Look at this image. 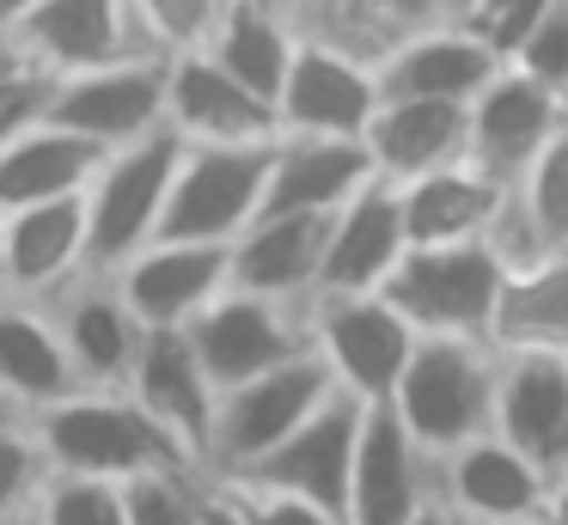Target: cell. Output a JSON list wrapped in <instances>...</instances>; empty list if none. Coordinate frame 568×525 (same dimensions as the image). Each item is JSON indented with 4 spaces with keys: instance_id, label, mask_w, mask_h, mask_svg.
<instances>
[{
    "instance_id": "obj_3",
    "label": "cell",
    "mask_w": 568,
    "mask_h": 525,
    "mask_svg": "<svg viewBox=\"0 0 568 525\" xmlns=\"http://www.w3.org/2000/svg\"><path fill=\"white\" fill-rule=\"evenodd\" d=\"M501 287H507V269L489 251V239H453V244H409L379 293L409 317L416 336L489 342L495 312H501Z\"/></svg>"
},
{
    "instance_id": "obj_28",
    "label": "cell",
    "mask_w": 568,
    "mask_h": 525,
    "mask_svg": "<svg viewBox=\"0 0 568 525\" xmlns=\"http://www.w3.org/2000/svg\"><path fill=\"white\" fill-rule=\"evenodd\" d=\"M111 147L87 141V134L62 129V122L38 117L31 129H19L0 147V214L31 202H62V195H87V183L99 178Z\"/></svg>"
},
{
    "instance_id": "obj_46",
    "label": "cell",
    "mask_w": 568,
    "mask_h": 525,
    "mask_svg": "<svg viewBox=\"0 0 568 525\" xmlns=\"http://www.w3.org/2000/svg\"><path fill=\"white\" fill-rule=\"evenodd\" d=\"M7 422H19V410H13L7 397H0V427H7Z\"/></svg>"
},
{
    "instance_id": "obj_35",
    "label": "cell",
    "mask_w": 568,
    "mask_h": 525,
    "mask_svg": "<svg viewBox=\"0 0 568 525\" xmlns=\"http://www.w3.org/2000/svg\"><path fill=\"white\" fill-rule=\"evenodd\" d=\"M31 525H135L129 519V483H99V476H50Z\"/></svg>"
},
{
    "instance_id": "obj_50",
    "label": "cell",
    "mask_w": 568,
    "mask_h": 525,
    "mask_svg": "<svg viewBox=\"0 0 568 525\" xmlns=\"http://www.w3.org/2000/svg\"><path fill=\"white\" fill-rule=\"evenodd\" d=\"M562 104H568V85H562Z\"/></svg>"
},
{
    "instance_id": "obj_33",
    "label": "cell",
    "mask_w": 568,
    "mask_h": 525,
    "mask_svg": "<svg viewBox=\"0 0 568 525\" xmlns=\"http://www.w3.org/2000/svg\"><path fill=\"white\" fill-rule=\"evenodd\" d=\"M50 476H55V464H50V452H43L31 415L0 427V525H31Z\"/></svg>"
},
{
    "instance_id": "obj_49",
    "label": "cell",
    "mask_w": 568,
    "mask_h": 525,
    "mask_svg": "<svg viewBox=\"0 0 568 525\" xmlns=\"http://www.w3.org/2000/svg\"><path fill=\"white\" fill-rule=\"evenodd\" d=\"M0 300H7V275H0Z\"/></svg>"
},
{
    "instance_id": "obj_1",
    "label": "cell",
    "mask_w": 568,
    "mask_h": 525,
    "mask_svg": "<svg viewBox=\"0 0 568 525\" xmlns=\"http://www.w3.org/2000/svg\"><path fill=\"white\" fill-rule=\"evenodd\" d=\"M50 464L62 476H99V483H141L160 471H196L172 434L135 403L129 385H80L62 403L31 415Z\"/></svg>"
},
{
    "instance_id": "obj_32",
    "label": "cell",
    "mask_w": 568,
    "mask_h": 525,
    "mask_svg": "<svg viewBox=\"0 0 568 525\" xmlns=\"http://www.w3.org/2000/svg\"><path fill=\"white\" fill-rule=\"evenodd\" d=\"M453 19H470V0H343L324 37H336L355 55L379 61L392 43H404L416 31H434V24H453Z\"/></svg>"
},
{
    "instance_id": "obj_15",
    "label": "cell",
    "mask_w": 568,
    "mask_h": 525,
    "mask_svg": "<svg viewBox=\"0 0 568 525\" xmlns=\"http://www.w3.org/2000/svg\"><path fill=\"white\" fill-rule=\"evenodd\" d=\"M135 403L184 446V458L196 471H209V446H214V410H221V385L209 378L190 330H148L129 373Z\"/></svg>"
},
{
    "instance_id": "obj_14",
    "label": "cell",
    "mask_w": 568,
    "mask_h": 525,
    "mask_svg": "<svg viewBox=\"0 0 568 525\" xmlns=\"http://www.w3.org/2000/svg\"><path fill=\"white\" fill-rule=\"evenodd\" d=\"M568 129L562 92H550L544 80L519 73L507 61L477 98H470V165L489 171L495 183H519L526 165Z\"/></svg>"
},
{
    "instance_id": "obj_37",
    "label": "cell",
    "mask_w": 568,
    "mask_h": 525,
    "mask_svg": "<svg viewBox=\"0 0 568 525\" xmlns=\"http://www.w3.org/2000/svg\"><path fill=\"white\" fill-rule=\"evenodd\" d=\"M196 476L202 471H160V476L129 483V519L135 525H202Z\"/></svg>"
},
{
    "instance_id": "obj_45",
    "label": "cell",
    "mask_w": 568,
    "mask_h": 525,
    "mask_svg": "<svg viewBox=\"0 0 568 525\" xmlns=\"http://www.w3.org/2000/svg\"><path fill=\"white\" fill-rule=\"evenodd\" d=\"M409 525H465V519H458V513H446L440 501H428V507H422V513H416V519H409Z\"/></svg>"
},
{
    "instance_id": "obj_44",
    "label": "cell",
    "mask_w": 568,
    "mask_h": 525,
    "mask_svg": "<svg viewBox=\"0 0 568 525\" xmlns=\"http://www.w3.org/2000/svg\"><path fill=\"white\" fill-rule=\"evenodd\" d=\"M31 7H43V0H0V31H13V24L26 19Z\"/></svg>"
},
{
    "instance_id": "obj_34",
    "label": "cell",
    "mask_w": 568,
    "mask_h": 525,
    "mask_svg": "<svg viewBox=\"0 0 568 525\" xmlns=\"http://www.w3.org/2000/svg\"><path fill=\"white\" fill-rule=\"evenodd\" d=\"M507 190H514V202L526 208V220L538 226V239L562 256L568 251V129L556 134V141L526 165V178L507 183Z\"/></svg>"
},
{
    "instance_id": "obj_24",
    "label": "cell",
    "mask_w": 568,
    "mask_h": 525,
    "mask_svg": "<svg viewBox=\"0 0 568 525\" xmlns=\"http://www.w3.org/2000/svg\"><path fill=\"white\" fill-rule=\"evenodd\" d=\"M361 141H367L373 178L416 183L440 165L470 159V104H446V98H379V110H373Z\"/></svg>"
},
{
    "instance_id": "obj_26",
    "label": "cell",
    "mask_w": 568,
    "mask_h": 525,
    "mask_svg": "<svg viewBox=\"0 0 568 525\" xmlns=\"http://www.w3.org/2000/svg\"><path fill=\"white\" fill-rule=\"evenodd\" d=\"M80 391V373L68 361V342L55 330V312L43 300L7 293L0 300V397L19 415H38Z\"/></svg>"
},
{
    "instance_id": "obj_11",
    "label": "cell",
    "mask_w": 568,
    "mask_h": 525,
    "mask_svg": "<svg viewBox=\"0 0 568 525\" xmlns=\"http://www.w3.org/2000/svg\"><path fill=\"white\" fill-rule=\"evenodd\" d=\"M165 61L172 55L141 49V55L104 61V68H87V73H62V80H50V110L43 117L99 147L141 141V134L165 129Z\"/></svg>"
},
{
    "instance_id": "obj_39",
    "label": "cell",
    "mask_w": 568,
    "mask_h": 525,
    "mask_svg": "<svg viewBox=\"0 0 568 525\" xmlns=\"http://www.w3.org/2000/svg\"><path fill=\"white\" fill-rule=\"evenodd\" d=\"M514 68L531 73V80H544L550 92L568 85V0H556V7L544 12V24L526 37V49L514 55Z\"/></svg>"
},
{
    "instance_id": "obj_38",
    "label": "cell",
    "mask_w": 568,
    "mask_h": 525,
    "mask_svg": "<svg viewBox=\"0 0 568 525\" xmlns=\"http://www.w3.org/2000/svg\"><path fill=\"white\" fill-rule=\"evenodd\" d=\"M221 488L239 501L245 525H343L336 513H324L318 501H300L287 488H263V483H245V476H221Z\"/></svg>"
},
{
    "instance_id": "obj_48",
    "label": "cell",
    "mask_w": 568,
    "mask_h": 525,
    "mask_svg": "<svg viewBox=\"0 0 568 525\" xmlns=\"http://www.w3.org/2000/svg\"><path fill=\"white\" fill-rule=\"evenodd\" d=\"M477 7H489V0H470V12H477Z\"/></svg>"
},
{
    "instance_id": "obj_2",
    "label": "cell",
    "mask_w": 568,
    "mask_h": 525,
    "mask_svg": "<svg viewBox=\"0 0 568 525\" xmlns=\"http://www.w3.org/2000/svg\"><path fill=\"white\" fill-rule=\"evenodd\" d=\"M495 385H501V349L483 336H416L397 391L385 410L409 427L428 458L470 446L495 427Z\"/></svg>"
},
{
    "instance_id": "obj_20",
    "label": "cell",
    "mask_w": 568,
    "mask_h": 525,
    "mask_svg": "<svg viewBox=\"0 0 568 525\" xmlns=\"http://www.w3.org/2000/svg\"><path fill=\"white\" fill-rule=\"evenodd\" d=\"M495 434L526 452L568 495V361L562 354H501Z\"/></svg>"
},
{
    "instance_id": "obj_22",
    "label": "cell",
    "mask_w": 568,
    "mask_h": 525,
    "mask_svg": "<svg viewBox=\"0 0 568 525\" xmlns=\"http://www.w3.org/2000/svg\"><path fill=\"white\" fill-rule=\"evenodd\" d=\"M501 68L507 61L495 55L489 37H483L470 19L416 31V37L392 43L379 61H373L385 98H446V104H470Z\"/></svg>"
},
{
    "instance_id": "obj_31",
    "label": "cell",
    "mask_w": 568,
    "mask_h": 525,
    "mask_svg": "<svg viewBox=\"0 0 568 525\" xmlns=\"http://www.w3.org/2000/svg\"><path fill=\"white\" fill-rule=\"evenodd\" d=\"M489 342L501 354H562L568 361V251L507 275Z\"/></svg>"
},
{
    "instance_id": "obj_19",
    "label": "cell",
    "mask_w": 568,
    "mask_h": 525,
    "mask_svg": "<svg viewBox=\"0 0 568 525\" xmlns=\"http://www.w3.org/2000/svg\"><path fill=\"white\" fill-rule=\"evenodd\" d=\"M55 312V330L68 342V361H74L80 385H129L135 373V354L148 342V324L135 317V305L123 300L116 275H74L62 293L43 300Z\"/></svg>"
},
{
    "instance_id": "obj_25",
    "label": "cell",
    "mask_w": 568,
    "mask_h": 525,
    "mask_svg": "<svg viewBox=\"0 0 568 525\" xmlns=\"http://www.w3.org/2000/svg\"><path fill=\"white\" fill-rule=\"evenodd\" d=\"M324 244H331V214H257L233 239V287L312 305Z\"/></svg>"
},
{
    "instance_id": "obj_43",
    "label": "cell",
    "mask_w": 568,
    "mask_h": 525,
    "mask_svg": "<svg viewBox=\"0 0 568 525\" xmlns=\"http://www.w3.org/2000/svg\"><path fill=\"white\" fill-rule=\"evenodd\" d=\"M13 68H31L26 49L13 43V31H0V73H13Z\"/></svg>"
},
{
    "instance_id": "obj_8",
    "label": "cell",
    "mask_w": 568,
    "mask_h": 525,
    "mask_svg": "<svg viewBox=\"0 0 568 525\" xmlns=\"http://www.w3.org/2000/svg\"><path fill=\"white\" fill-rule=\"evenodd\" d=\"M434 501L465 525H531L568 513V495L501 434H477L470 446L434 458Z\"/></svg>"
},
{
    "instance_id": "obj_12",
    "label": "cell",
    "mask_w": 568,
    "mask_h": 525,
    "mask_svg": "<svg viewBox=\"0 0 568 525\" xmlns=\"http://www.w3.org/2000/svg\"><path fill=\"white\" fill-rule=\"evenodd\" d=\"M165 122L196 147H270L282 141V117L239 73H226L209 49H178L165 61Z\"/></svg>"
},
{
    "instance_id": "obj_17",
    "label": "cell",
    "mask_w": 568,
    "mask_h": 525,
    "mask_svg": "<svg viewBox=\"0 0 568 525\" xmlns=\"http://www.w3.org/2000/svg\"><path fill=\"white\" fill-rule=\"evenodd\" d=\"M428 501H434V458L409 440V427L385 403H367L343 525H409Z\"/></svg>"
},
{
    "instance_id": "obj_18",
    "label": "cell",
    "mask_w": 568,
    "mask_h": 525,
    "mask_svg": "<svg viewBox=\"0 0 568 525\" xmlns=\"http://www.w3.org/2000/svg\"><path fill=\"white\" fill-rule=\"evenodd\" d=\"M13 43L26 49V61L50 80L62 73H87L104 61H123L153 49L141 37V19L129 0H43L13 24Z\"/></svg>"
},
{
    "instance_id": "obj_10",
    "label": "cell",
    "mask_w": 568,
    "mask_h": 525,
    "mask_svg": "<svg viewBox=\"0 0 568 525\" xmlns=\"http://www.w3.org/2000/svg\"><path fill=\"white\" fill-rule=\"evenodd\" d=\"M379 73L367 55L324 31H306L287 61V80L275 92V117L282 134H336V141H361L379 110Z\"/></svg>"
},
{
    "instance_id": "obj_5",
    "label": "cell",
    "mask_w": 568,
    "mask_h": 525,
    "mask_svg": "<svg viewBox=\"0 0 568 525\" xmlns=\"http://www.w3.org/2000/svg\"><path fill=\"white\" fill-rule=\"evenodd\" d=\"M331 397H336V378H331V366L318 361V349H306V354H294V361L270 366V373L245 378V385L221 391L209 476L251 471L263 452H275L300 422H312Z\"/></svg>"
},
{
    "instance_id": "obj_41",
    "label": "cell",
    "mask_w": 568,
    "mask_h": 525,
    "mask_svg": "<svg viewBox=\"0 0 568 525\" xmlns=\"http://www.w3.org/2000/svg\"><path fill=\"white\" fill-rule=\"evenodd\" d=\"M43 110H50V73H38V68L0 73V147L13 141L19 129H31Z\"/></svg>"
},
{
    "instance_id": "obj_51",
    "label": "cell",
    "mask_w": 568,
    "mask_h": 525,
    "mask_svg": "<svg viewBox=\"0 0 568 525\" xmlns=\"http://www.w3.org/2000/svg\"><path fill=\"white\" fill-rule=\"evenodd\" d=\"M562 525H568V519H562Z\"/></svg>"
},
{
    "instance_id": "obj_30",
    "label": "cell",
    "mask_w": 568,
    "mask_h": 525,
    "mask_svg": "<svg viewBox=\"0 0 568 525\" xmlns=\"http://www.w3.org/2000/svg\"><path fill=\"white\" fill-rule=\"evenodd\" d=\"M300 37H306V31H300L275 0H226L221 24L209 31V43H202V49H209L226 73H239L257 98H270V104H275Z\"/></svg>"
},
{
    "instance_id": "obj_36",
    "label": "cell",
    "mask_w": 568,
    "mask_h": 525,
    "mask_svg": "<svg viewBox=\"0 0 568 525\" xmlns=\"http://www.w3.org/2000/svg\"><path fill=\"white\" fill-rule=\"evenodd\" d=\"M141 19V37H148L160 55H178V49H202L209 31L221 24L226 0H129Z\"/></svg>"
},
{
    "instance_id": "obj_7",
    "label": "cell",
    "mask_w": 568,
    "mask_h": 525,
    "mask_svg": "<svg viewBox=\"0 0 568 525\" xmlns=\"http://www.w3.org/2000/svg\"><path fill=\"white\" fill-rule=\"evenodd\" d=\"M312 349L331 366L336 391H348L355 403H385L416 354V330L385 293H318Z\"/></svg>"
},
{
    "instance_id": "obj_16",
    "label": "cell",
    "mask_w": 568,
    "mask_h": 525,
    "mask_svg": "<svg viewBox=\"0 0 568 525\" xmlns=\"http://www.w3.org/2000/svg\"><path fill=\"white\" fill-rule=\"evenodd\" d=\"M361 415H367V403H355L348 391H336V397L324 403L312 422H300L275 452H263L251 471H233V476L263 483V488H287V495H300V501H318L324 513H336V519H343L348 476H355Z\"/></svg>"
},
{
    "instance_id": "obj_9",
    "label": "cell",
    "mask_w": 568,
    "mask_h": 525,
    "mask_svg": "<svg viewBox=\"0 0 568 525\" xmlns=\"http://www.w3.org/2000/svg\"><path fill=\"white\" fill-rule=\"evenodd\" d=\"M190 342H196L214 385L233 391L245 378H257V373H270V366L312 349V305L270 300V293H251V287H226L190 324Z\"/></svg>"
},
{
    "instance_id": "obj_23",
    "label": "cell",
    "mask_w": 568,
    "mask_h": 525,
    "mask_svg": "<svg viewBox=\"0 0 568 525\" xmlns=\"http://www.w3.org/2000/svg\"><path fill=\"white\" fill-rule=\"evenodd\" d=\"M409 251V226H404V202L397 183L373 178L348 195L331 214V244H324V275L318 293H379L392 281V269ZM312 293V300H318Z\"/></svg>"
},
{
    "instance_id": "obj_27",
    "label": "cell",
    "mask_w": 568,
    "mask_h": 525,
    "mask_svg": "<svg viewBox=\"0 0 568 525\" xmlns=\"http://www.w3.org/2000/svg\"><path fill=\"white\" fill-rule=\"evenodd\" d=\"M361 183H373L367 141L282 134V141H275V159H270V195H263V214H336Z\"/></svg>"
},
{
    "instance_id": "obj_13",
    "label": "cell",
    "mask_w": 568,
    "mask_h": 525,
    "mask_svg": "<svg viewBox=\"0 0 568 525\" xmlns=\"http://www.w3.org/2000/svg\"><path fill=\"white\" fill-rule=\"evenodd\" d=\"M123 300L148 330H190L226 287H233V244H190V239H153L111 269Z\"/></svg>"
},
{
    "instance_id": "obj_6",
    "label": "cell",
    "mask_w": 568,
    "mask_h": 525,
    "mask_svg": "<svg viewBox=\"0 0 568 525\" xmlns=\"http://www.w3.org/2000/svg\"><path fill=\"white\" fill-rule=\"evenodd\" d=\"M270 147H196L184 141L172 195L160 214V239H190V244H233L251 220L263 214L270 195Z\"/></svg>"
},
{
    "instance_id": "obj_4",
    "label": "cell",
    "mask_w": 568,
    "mask_h": 525,
    "mask_svg": "<svg viewBox=\"0 0 568 525\" xmlns=\"http://www.w3.org/2000/svg\"><path fill=\"white\" fill-rule=\"evenodd\" d=\"M178 159H184V134L172 122L104 153L99 178L87 183V232H92V269L99 275L123 269L141 244L160 239V214H165V195H172Z\"/></svg>"
},
{
    "instance_id": "obj_29",
    "label": "cell",
    "mask_w": 568,
    "mask_h": 525,
    "mask_svg": "<svg viewBox=\"0 0 568 525\" xmlns=\"http://www.w3.org/2000/svg\"><path fill=\"white\" fill-rule=\"evenodd\" d=\"M507 183H495L489 171H477L470 159L440 165L416 183H397V202H404V226L409 244H453V239H483L501 208Z\"/></svg>"
},
{
    "instance_id": "obj_21",
    "label": "cell",
    "mask_w": 568,
    "mask_h": 525,
    "mask_svg": "<svg viewBox=\"0 0 568 525\" xmlns=\"http://www.w3.org/2000/svg\"><path fill=\"white\" fill-rule=\"evenodd\" d=\"M87 269H92L87 195L31 202V208L0 214V275H7V293L50 300Z\"/></svg>"
},
{
    "instance_id": "obj_47",
    "label": "cell",
    "mask_w": 568,
    "mask_h": 525,
    "mask_svg": "<svg viewBox=\"0 0 568 525\" xmlns=\"http://www.w3.org/2000/svg\"><path fill=\"white\" fill-rule=\"evenodd\" d=\"M568 519V513H556V519H531V525H562Z\"/></svg>"
},
{
    "instance_id": "obj_42",
    "label": "cell",
    "mask_w": 568,
    "mask_h": 525,
    "mask_svg": "<svg viewBox=\"0 0 568 525\" xmlns=\"http://www.w3.org/2000/svg\"><path fill=\"white\" fill-rule=\"evenodd\" d=\"M275 7H282L300 31H331V19H336V7H343V0H275Z\"/></svg>"
},
{
    "instance_id": "obj_40",
    "label": "cell",
    "mask_w": 568,
    "mask_h": 525,
    "mask_svg": "<svg viewBox=\"0 0 568 525\" xmlns=\"http://www.w3.org/2000/svg\"><path fill=\"white\" fill-rule=\"evenodd\" d=\"M556 0H489V7L470 12V24H477L483 37H489V49L501 61H514L519 49H526V37L544 24V12H550Z\"/></svg>"
}]
</instances>
